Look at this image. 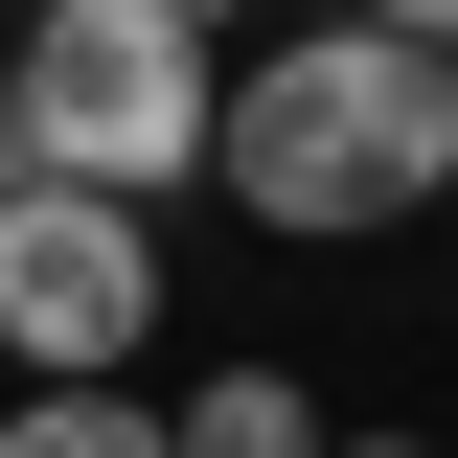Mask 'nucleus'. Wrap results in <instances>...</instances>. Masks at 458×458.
Masks as SVG:
<instances>
[{
	"instance_id": "obj_2",
	"label": "nucleus",
	"mask_w": 458,
	"mask_h": 458,
	"mask_svg": "<svg viewBox=\"0 0 458 458\" xmlns=\"http://www.w3.org/2000/svg\"><path fill=\"white\" fill-rule=\"evenodd\" d=\"M0 114H23V183H92V207H161L207 183V23L183 0H23V47H0Z\"/></svg>"
},
{
	"instance_id": "obj_7",
	"label": "nucleus",
	"mask_w": 458,
	"mask_h": 458,
	"mask_svg": "<svg viewBox=\"0 0 458 458\" xmlns=\"http://www.w3.org/2000/svg\"><path fill=\"white\" fill-rule=\"evenodd\" d=\"M321 458H436V436H321Z\"/></svg>"
},
{
	"instance_id": "obj_6",
	"label": "nucleus",
	"mask_w": 458,
	"mask_h": 458,
	"mask_svg": "<svg viewBox=\"0 0 458 458\" xmlns=\"http://www.w3.org/2000/svg\"><path fill=\"white\" fill-rule=\"evenodd\" d=\"M344 23H390V47H436V69H458V0H344Z\"/></svg>"
},
{
	"instance_id": "obj_5",
	"label": "nucleus",
	"mask_w": 458,
	"mask_h": 458,
	"mask_svg": "<svg viewBox=\"0 0 458 458\" xmlns=\"http://www.w3.org/2000/svg\"><path fill=\"white\" fill-rule=\"evenodd\" d=\"M0 458H161V412H138V390H23Z\"/></svg>"
},
{
	"instance_id": "obj_8",
	"label": "nucleus",
	"mask_w": 458,
	"mask_h": 458,
	"mask_svg": "<svg viewBox=\"0 0 458 458\" xmlns=\"http://www.w3.org/2000/svg\"><path fill=\"white\" fill-rule=\"evenodd\" d=\"M0 207H23V114H0Z\"/></svg>"
},
{
	"instance_id": "obj_4",
	"label": "nucleus",
	"mask_w": 458,
	"mask_h": 458,
	"mask_svg": "<svg viewBox=\"0 0 458 458\" xmlns=\"http://www.w3.org/2000/svg\"><path fill=\"white\" fill-rule=\"evenodd\" d=\"M161 458H321V390H298V367H252V344H229L207 390H161Z\"/></svg>"
},
{
	"instance_id": "obj_3",
	"label": "nucleus",
	"mask_w": 458,
	"mask_h": 458,
	"mask_svg": "<svg viewBox=\"0 0 458 458\" xmlns=\"http://www.w3.org/2000/svg\"><path fill=\"white\" fill-rule=\"evenodd\" d=\"M0 344H23V390H114V367L161 344V207L23 183V207H0Z\"/></svg>"
},
{
	"instance_id": "obj_1",
	"label": "nucleus",
	"mask_w": 458,
	"mask_h": 458,
	"mask_svg": "<svg viewBox=\"0 0 458 458\" xmlns=\"http://www.w3.org/2000/svg\"><path fill=\"white\" fill-rule=\"evenodd\" d=\"M207 183H229L252 229H298V252L412 229V207L458 183V69H436V47H390V23H298V47H252V69H229Z\"/></svg>"
}]
</instances>
